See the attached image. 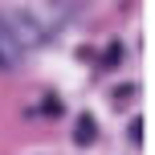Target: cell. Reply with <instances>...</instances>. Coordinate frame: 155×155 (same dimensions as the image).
Wrapping results in <instances>:
<instances>
[{
    "label": "cell",
    "instance_id": "6da1fadb",
    "mask_svg": "<svg viewBox=\"0 0 155 155\" xmlns=\"http://www.w3.org/2000/svg\"><path fill=\"white\" fill-rule=\"evenodd\" d=\"M78 127H82V131H78V139H82V143H90V139H94V131H90L94 123H90V118H78Z\"/></svg>",
    "mask_w": 155,
    "mask_h": 155
}]
</instances>
